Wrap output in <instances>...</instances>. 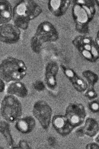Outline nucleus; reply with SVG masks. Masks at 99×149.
<instances>
[{"label":"nucleus","mask_w":99,"mask_h":149,"mask_svg":"<svg viewBox=\"0 0 99 149\" xmlns=\"http://www.w3.org/2000/svg\"><path fill=\"white\" fill-rule=\"evenodd\" d=\"M40 7L32 0L22 1L14 8V22L17 27L26 29L30 20L37 17L41 13Z\"/></svg>","instance_id":"1"},{"label":"nucleus","mask_w":99,"mask_h":149,"mask_svg":"<svg viewBox=\"0 0 99 149\" xmlns=\"http://www.w3.org/2000/svg\"><path fill=\"white\" fill-rule=\"evenodd\" d=\"M26 70L23 61L9 57L3 61L1 64V77L6 82L19 80L25 76Z\"/></svg>","instance_id":"2"},{"label":"nucleus","mask_w":99,"mask_h":149,"mask_svg":"<svg viewBox=\"0 0 99 149\" xmlns=\"http://www.w3.org/2000/svg\"><path fill=\"white\" fill-rule=\"evenodd\" d=\"M1 110L3 118L10 122H14L18 120L22 113L20 101L14 96L10 95L4 98L1 104Z\"/></svg>","instance_id":"3"},{"label":"nucleus","mask_w":99,"mask_h":149,"mask_svg":"<svg viewBox=\"0 0 99 149\" xmlns=\"http://www.w3.org/2000/svg\"><path fill=\"white\" fill-rule=\"evenodd\" d=\"M33 111L34 116L43 128L47 129L50 123L52 114L49 106L44 101H38L35 104Z\"/></svg>","instance_id":"4"},{"label":"nucleus","mask_w":99,"mask_h":149,"mask_svg":"<svg viewBox=\"0 0 99 149\" xmlns=\"http://www.w3.org/2000/svg\"><path fill=\"white\" fill-rule=\"evenodd\" d=\"M0 40L8 44H13L19 40L20 31L16 26L10 24L0 26Z\"/></svg>","instance_id":"5"},{"label":"nucleus","mask_w":99,"mask_h":149,"mask_svg":"<svg viewBox=\"0 0 99 149\" xmlns=\"http://www.w3.org/2000/svg\"><path fill=\"white\" fill-rule=\"evenodd\" d=\"M35 36L42 42L54 40L57 36V33L53 26L46 22H43L39 24Z\"/></svg>","instance_id":"6"},{"label":"nucleus","mask_w":99,"mask_h":149,"mask_svg":"<svg viewBox=\"0 0 99 149\" xmlns=\"http://www.w3.org/2000/svg\"><path fill=\"white\" fill-rule=\"evenodd\" d=\"M52 124L54 128L57 132L63 136L68 134L74 128L68 120L60 117H57L54 119Z\"/></svg>","instance_id":"7"},{"label":"nucleus","mask_w":99,"mask_h":149,"mask_svg":"<svg viewBox=\"0 0 99 149\" xmlns=\"http://www.w3.org/2000/svg\"><path fill=\"white\" fill-rule=\"evenodd\" d=\"M35 125V121L34 118L31 116H28L19 120L16 123L15 127L20 132L28 133L33 130Z\"/></svg>","instance_id":"8"},{"label":"nucleus","mask_w":99,"mask_h":149,"mask_svg":"<svg viewBox=\"0 0 99 149\" xmlns=\"http://www.w3.org/2000/svg\"><path fill=\"white\" fill-rule=\"evenodd\" d=\"M0 4V24H6L11 19V5L8 1L5 0H1Z\"/></svg>","instance_id":"9"},{"label":"nucleus","mask_w":99,"mask_h":149,"mask_svg":"<svg viewBox=\"0 0 99 149\" xmlns=\"http://www.w3.org/2000/svg\"><path fill=\"white\" fill-rule=\"evenodd\" d=\"M7 92L9 94L21 97H26L28 93L25 86L23 84L19 82H14L10 85L8 87Z\"/></svg>","instance_id":"10"},{"label":"nucleus","mask_w":99,"mask_h":149,"mask_svg":"<svg viewBox=\"0 0 99 149\" xmlns=\"http://www.w3.org/2000/svg\"><path fill=\"white\" fill-rule=\"evenodd\" d=\"M83 127L85 134L90 137L95 136L99 131L98 124L93 118L87 119Z\"/></svg>","instance_id":"11"},{"label":"nucleus","mask_w":99,"mask_h":149,"mask_svg":"<svg viewBox=\"0 0 99 149\" xmlns=\"http://www.w3.org/2000/svg\"><path fill=\"white\" fill-rule=\"evenodd\" d=\"M60 0H51L50 6L51 10L56 15H60L65 10L66 4Z\"/></svg>","instance_id":"12"},{"label":"nucleus","mask_w":99,"mask_h":149,"mask_svg":"<svg viewBox=\"0 0 99 149\" xmlns=\"http://www.w3.org/2000/svg\"><path fill=\"white\" fill-rule=\"evenodd\" d=\"M0 131L6 138L9 145H12L13 141L10 132L9 125L6 121H2L1 122Z\"/></svg>","instance_id":"13"},{"label":"nucleus","mask_w":99,"mask_h":149,"mask_svg":"<svg viewBox=\"0 0 99 149\" xmlns=\"http://www.w3.org/2000/svg\"><path fill=\"white\" fill-rule=\"evenodd\" d=\"M42 42L36 36L32 37L31 40V46L32 50L38 53L41 50Z\"/></svg>","instance_id":"14"},{"label":"nucleus","mask_w":99,"mask_h":149,"mask_svg":"<svg viewBox=\"0 0 99 149\" xmlns=\"http://www.w3.org/2000/svg\"><path fill=\"white\" fill-rule=\"evenodd\" d=\"M74 13L78 16V19L81 22H85L87 19V15L84 10L79 6H75Z\"/></svg>","instance_id":"15"},{"label":"nucleus","mask_w":99,"mask_h":149,"mask_svg":"<svg viewBox=\"0 0 99 149\" xmlns=\"http://www.w3.org/2000/svg\"><path fill=\"white\" fill-rule=\"evenodd\" d=\"M58 70L57 65L54 63L49 64L46 68V75L49 79L54 78V76L56 74Z\"/></svg>","instance_id":"16"},{"label":"nucleus","mask_w":99,"mask_h":149,"mask_svg":"<svg viewBox=\"0 0 99 149\" xmlns=\"http://www.w3.org/2000/svg\"><path fill=\"white\" fill-rule=\"evenodd\" d=\"M85 76L89 84L91 86L94 85L98 79L97 75L95 73L90 71L85 72Z\"/></svg>","instance_id":"17"},{"label":"nucleus","mask_w":99,"mask_h":149,"mask_svg":"<svg viewBox=\"0 0 99 149\" xmlns=\"http://www.w3.org/2000/svg\"><path fill=\"white\" fill-rule=\"evenodd\" d=\"M34 88L38 91L43 90L45 88L43 83L40 81H36L34 83Z\"/></svg>","instance_id":"18"},{"label":"nucleus","mask_w":99,"mask_h":149,"mask_svg":"<svg viewBox=\"0 0 99 149\" xmlns=\"http://www.w3.org/2000/svg\"><path fill=\"white\" fill-rule=\"evenodd\" d=\"M19 145L20 149H32L27 142L24 140L21 141Z\"/></svg>","instance_id":"19"},{"label":"nucleus","mask_w":99,"mask_h":149,"mask_svg":"<svg viewBox=\"0 0 99 149\" xmlns=\"http://www.w3.org/2000/svg\"><path fill=\"white\" fill-rule=\"evenodd\" d=\"M86 149H99V145L94 142L90 143L87 144Z\"/></svg>","instance_id":"20"},{"label":"nucleus","mask_w":99,"mask_h":149,"mask_svg":"<svg viewBox=\"0 0 99 149\" xmlns=\"http://www.w3.org/2000/svg\"><path fill=\"white\" fill-rule=\"evenodd\" d=\"M76 134L79 136H82L85 134L83 127L77 129L76 131Z\"/></svg>","instance_id":"21"},{"label":"nucleus","mask_w":99,"mask_h":149,"mask_svg":"<svg viewBox=\"0 0 99 149\" xmlns=\"http://www.w3.org/2000/svg\"><path fill=\"white\" fill-rule=\"evenodd\" d=\"M92 109L94 111H97L99 109V104L96 102H94L91 104Z\"/></svg>","instance_id":"22"},{"label":"nucleus","mask_w":99,"mask_h":149,"mask_svg":"<svg viewBox=\"0 0 99 149\" xmlns=\"http://www.w3.org/2000/svg\"><path fill=\"white\" fill-rule=\"evenodd\" d=\"M48 141L50 145L53 146L55 144L56 141L54 137H50L49 138Z\"/></svg>","instance_id":"23"},{"label":"nucleus","mask_w":99,"mask_h":149,"mask_svg":"<svg viewBox=\"0 0 99 149\" xmlns=\"http://www.w3.org/2000/svg\"><path fill=\"white\" fill-rule=\"evenodd\" d=\"M0 85V91L1 92L3 91L5 86L2 80H1Z\"/></svg>","instance_id":"24"},{"label":"nucleus","mask_w":99,"mask_h":149,"mask_svg":"<svg viewBox=\"0 0 99 149\" xmlns=\"http://www.w3.org/2000/svg\"><path fill=\"white\" fill-rule=\"evenodd\" d=\"M83 54L84 55L88 58H89L91 57V55L89 53L88 51H84L83 52Z\"/></svg>","instance_id":"25"},{"label":"nucleus","mask_w":99,"mask_h":149,"mask_svg":"<svg viewBox=\"0 0 99 149\" xmlns=\"http://www.w3.org/2000/svg\"><path fill=\"white\" fill-rule=\"evenodd\" d=\"M88 94L89 96L91 97H96V94L94 91H90L88 93Z\"/></svg>","instance_id":"26"},{"label":"nucleus","mask_w":99,"mask_h":149,"mask_svg":"<svg viewBox=\"0 0 99 149\" xmlns=\"http://www.w3.org/2000/svg\"><path fill=\"white\" fill-rule=\"evenodd\" d=\"M66 73L68 76L69 77H72L73 75V72L70 70H67L66 72Z\"/></svg>","instance_id":"27"},{"label":"nucleus","mask_w":99,"mask_h":149,"mask_svg":"<svg viewBox=\"0 0 99 149\" xmlns=\"http://www.w3.org/2000/svg\"><path fill=\"white\" fill-rule=\"evenodd\" d=\"M92 52L94 56H96L98 53L95 49L94 47L92 48Z\"/></svg>","instance_id":"28"},{"label":"nucleus","mask_w":99,"mask_h":149,"mask_svg":"<svg viewBox=\"0 0 99 149\" xmlns=\"http://www.w3.org/2000/svg\"><path fill=\"white\" fill-rule=\"evenodd\" d=\"M95 140L99 144V134L96 138Z\"/></svg>","instance_id":"29"},{"label":"nucleus","mask_w":99,"mask_h":149,"mask_svg":"<svg viewBox=\"0 0 99 149\" xmlns=\"http://www.w3.org/2000/svg\"><path fill=\"white\" fill-rule=\"evenodd\" d=\"M85 47L86 49L89 50L90 49V46L88 45H86L85 46Z\"/></svg>","instance_id":"30"},{"label":"nucleus","mask_w":99,"mask_h":149,"mask_svg":"<svg viewBox=\"0 0 99 149\" xmlns=\"http://www.w3.org/2000/svg\"><path fill=\"white\" fill-rule=\"evenodd\" d=\"M78 83L79 84H82V82L81 80H78Z\"/></svg>","instance_id":"31"},{"label":"nucleus","mask_w":99,"mask_h":149,"mask_svg":"<svg viewBox=\"0 0 99 149\" xmlns=\"http://www.w3.org/2000/svg\"><path fill=\"white\" fill-rule=\"evenodd\" d=\"M84 41L85 42H88L89 41V40L88 39H85L84 40Z\"/></svg>","instance_id":"32"},{"label":"nucleus","mask_w":99,"mask_h":149,"mask_svg":"<svg viewBox=\"0 0 99 149\" xmlns=\"http://www.w3.org/2000/svg\"><path fill=\"white\" fill-rule=\"evenodd\" d=\"M78 1L79 2H80V3H83V1H82V0L79 1Z\"/></svg>","instance_id":"33"},{"label":"nucleus","mask_w":99,"mask_h":149,"mask_svg":"<svg viewBox=\"0 0 99 149\" xmlns=\"http://www.w3.org/2000/svg\"><path fill=\"white\" fill-rule=\"evenodd\" d=\"M19 149L18 148H13V149Z\"/></svg>","instance_id":"34"},{"label":"nucleus","mask_w":99,"mask_h":149,"mask_svg":"<svg viewBox=\"0 0 99 149\" xmlns=\"http://www.w3.org/2000/svg\"><path fill=\"white\" fill-rule=\"evenodd\" d=\"M1 149H3L2 148H1Z\"/></svg>","instance_id":"35"}]
</instances>
